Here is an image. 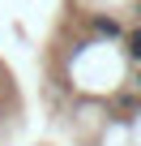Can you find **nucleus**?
<instances>
[{"instance_id": "1", "label": "nucleus", "mask_w": 141, "mask_h": 146, "mask_svg": "<svg viewBox=\"0 0 141 146\" xmlns=\"http://www.w3.org/2000/svg\"><path fill=\"white\" fill-rule=\"evenodd\" d=\"M128 56H132V60H141V30H132V35H128Z\"/></svg>"}, {"instance_id": "2", "label": "nucleus", "mask_w": 141, "mask_h": 146, "mask_svg": "<svg viewBox=\"0 0 141 146\" xmlns=\"http://www.w3.org/2000/svg\"><path fill=\"white\" fill-rule=\"evenodd\" d=\"M94 26H98V35H115V30H120V26H115V22H111V17H98V22H94Z\"/></svg>"}]
</instances>
